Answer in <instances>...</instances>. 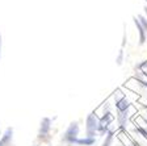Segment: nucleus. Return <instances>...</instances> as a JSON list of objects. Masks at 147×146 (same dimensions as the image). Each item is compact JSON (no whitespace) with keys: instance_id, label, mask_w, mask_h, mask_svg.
I'll return each instance as SVG.
<instances>
[{"instance_id":"f257e3e1","label":"nucleus","mask_w":147,"mask_h":146,"mask_svg":"<svg viewBox=\"0 0 147 146\" xmlns=\"http://www.w3.org/2000/svg\"><path fill=\"white\" fill-rule=\"evenodd\" d=\"M78 133H79V126H78L76 122H72V124L68 126L67 130H66V133H64V141L74 143L75 140H76Z\"/></svg>"},{"instance_id":"f03ea898","label":"nucleus","mask_w":147,"mask_h":146,"mask_svg":"<svg viewBox=\"0 0 147 146\" xmlns=\"http://www.w3.org/2000/svg\"><path fill=\"white\" fill-rule=\"evenodd\" d=\"M97 121H96V117L93 113L88 116V119H87V134H88V137H93L95 136V132L97 130Z\"/></svg>"},{"instance_id":"7ed1b4c3","label":"nucleus","mask_w":147,"mask_h":146,"mask_svg":"<svg viewBox=\"0 0 147 146\" xmlns=\"http://www.w3.org/2000/svg\"><path fill=\"white\" fill-rule=\"evenodd\" d=\"M129 105H130V104H129V101L126 100V97H121V99L116 103V107H117V109H118L119 116H121V117H123L125 113L127 112Z\"/></svg>"},{"instance_id":"20e7f679","label":"nucleus","mask_w":147,"mask_h":146,"mask_svg":"<svg viewBox=\"0 0 147 146\" xmlns=\"http://www.w3.org/2000/svg\"><path fill=\"white\" fill-rule=\"evenodd\" d=\"M134 24H135V26H137L138 32H139V43H141V45H143V43L146 42L147 33H146V31H144V28L142 26V24L139 22V20H138L137 17H134Z\"/></svg>"},{"instance_id":"39448f33","label":"nucleus","mask_w":147,"mask_h":146,"mask_svg":"<svg viewBox=\"0 0 147 146\" xmlns=\"http://www.w3.org/2000/svg\"><path fill=\"white\" fill-rule=\"evenodd\" d=\"M110 121H112V116H110V113L108 112L107 115L100 120V122H98V125H97V130H100L101 133H104V132L108 129V125H109Z\"/></svg>"},{"instance_id":"423d86ee","label":"nucleus","mask_w":147,"mask_h":146,"mask_svg":"<svg viewBox=\"0 0 147 146\" xmlns=\"http://www.w3.org/2000/svg\"><path fill=\"white\" fill-rule=\"evenodd\" d=\"M12 128H8L5 130V133H4L3 138L0 140V146H9L11 145V142H12Z\"/></svg>"},{"instance_id":"0eeeda50","label":"nucleus","mask_w":147,"mask_h":146,"mask_svg":"<svg viewBox=\"0 0 147 146\" xmlns=\"http://www.w3.org/2000/svg\"><path fill=\"white\" fill-rule=\"evenodd\" d=\"M50 124H51V121H50V119H47V117H45V119L42 120V122H41V130H40L41 137H42V136H46V134L49 133Z\"/></svg>"},{"instance_id":"6e6552de","label":"nucleus","mask_w":147,"mask_h":146,"mask_svg":"<svg viewBox=\"0 0 147 146\" xmlns=\"http://www.w3.org/2000/svg\"><path fill=\"white\" fill-rule=\"evenodd\" d=\"M74 143H78V145H84V146H89V145H92V143H95V138H91V137H89V138H82V140L76 138Z\"/></svg>"},{"instance_id":"1a4fd4ad","label":"nucleus","mask_w":147,"mask_h":146,"mask_svg":"<svg viewBox=\"0 0 147 146\" xmlns=\"http://www.w3.org/2000/svg\"><path fill=\"white\" fill-rule=\"evenodd\" d=\"M138 20H139V22L142 24V26L144 28V31H146V33H147V17H144V16H138Z\"/></svg>"},{"instance_id":"9d476101","label":"nucleus","mask_w":147,"mask_h":146,"mask_svg":"<svg viewBox=\"0 0 147 146\" xmlns=\"http://www.w3.org/2000/svg\"><path fill=\"white\" fill-rule=\"evenodd\" d=\"M112 138H113V133L109 132V133H108L107 140H105V142L102 143V146H110V143H112Z\"/></svg>"},{"instance_id":"9b49d317","label":"nucleus","mask_w":147,"mask_h":146,"mask_svg":"<svg viewBox=\"0 0 147 146\" xmlns=\"http://www.w3.org/2000/svg\"><path fill=\"white\" fill-rule=\"evenodd\" d=\"M122 58H123V49L119 50V54H118V58H117V63L121 65L122 63Z\"/></svg>"},{"instance_id":"f8f14e48","label":"nucleus","mask_w":147,"mask_h":146,"mask_svg":"<svg viewBox=\"0 0 147 146\" xmlns=\"http://www.w3.org/2000/svg\"><path fill=\"white\" fill-rule=\"evenodd\" d=\"M138 132H141V133H142V134H143L144 137H147V132H146V130H144V129H142V128H138Z\"/></svg>"},{"instance_id":"ddd939ff","label":"nucleus","mask_w":147,"mask_h":146,"mask_svg":"<svg viewBox=\"0 0 147 146\" xmlns=\"http://www.w3.org/2000/svg\"><path fill=\"white\" fill-rule=\"evenodd\" d=\"M0 58H1V34H0Z\"/></svg>"},{"instance_id":"4468645a","label":"nucleus","mask_w":147,"mask_h":146,"mask_svg":"<svg viewBox=\"0 0 147 146\" xmlns=\"http://www.w3.org/2000/svg\"><path fill=\"white\" fill-rule=\"evenodd\" d=\"M144 12H146V15H147V7H144Z\"/></svg>"},{"instance_id":"2eb2a0df","label":"nucleus","mask_w":147,"mask_h":146,"mask_svg":"<svg viewBox=\"0 0 147 146\" xmlns=\"http://www.w3.org/2000/svg\"><path fill=\"white\" fill-rule=\"evenodd\" d=\"M144 1H146V3H147V0H144Z\"/></svg>"}]
</instances>
